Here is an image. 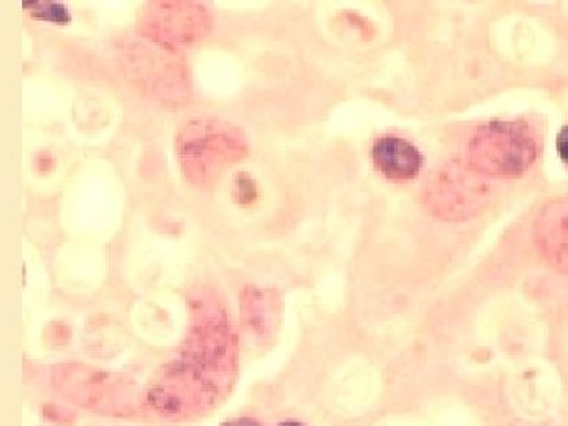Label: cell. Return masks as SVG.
Returning a JSON list of instances; mask_svg holds the SVG:
<instances>
[{
    "instance_id": "6da1fadb",
    "label": "cell",
    "mask_w": 568,
    "mask_h": 426,
    "mask_svg": "<svg viewBox=\"0 0 568 426\" xmlns=\"http://www.w3.org/2000/svg\"><path fill=\"white\" fill-rule=\"evenodd\" d=\"M538 145L529 126L519 122L485 123L467 148V164L481 175L517 178L536 162Z\"/></svg>"
},
{
    "instance_id": "7a4b0ae2",
    "label": "cell",
    "mask_w": 568,
    "mask_h": 426,
    "mask_svg": "<svg viewBox=\"0 0 568 426\" xmlns=\"http://www.w3.org/2000/svg\"><path fill=\"white\" fill-rule=\"evenodd\" d=\"M481 178L469 164H448L426 185V204L443 219H469L488 197V185Z\"/></svg>"
},
{
    "instance_id": "3957f363",
    "label": "cell",
    "mask_w": 568,
    "mask_h": 426,
    "mask_svg": "<svg viewBox=\"0 0 568 426\" xmlns=\"http://www.w3.org/2000/svg\"><path fill=\"white\" fill-rule=\"evenodd\" d=\"M372 156L377 171L392 181H410L424 166V156L416 145L399 136L376 140Z\"/></svg>"
},
{
    "instance_id": "277c9868",
    "label": "cell",
    "mask_w": 568,
    "mask_h": 426,
    "mask_svg": "<svg viewBox=\"0 0 568 426\" xmlns=\"http://www.w3.org/2000/svg\"><path fill=\"white\" fill-rule=\"evenodd\" d=\"M537 241L549 263L568 272V200L558 201L541 213Z\"/></svg>"
},
{
    "instance_id": "5b68a950",
    "label": "cell",
    "mask_w": 568,
    "mask_h": 426,
    "mask_svg": "<svg viewBox=\"0 0 568 426\" xmlns=\"http://www.w3.org/2000/svg\"><path fill=\"white\" fill-rule=\"evenodd\" d=\"M36 6L40 9L37 17L43 20L59 22V24L70 20L69 11L58 3H36Z\"/></svg>"
},
{
    "instance_id": "8992f818",
    "label": "cell",
    "mask_w": 568,
    "mask_h": 426,
    "mask_svg": "<svg viewBox=\"0 0 568 426\" xmlns=\"http://www.w3.org/2000/svg\"><path fill=\"white\" fill-rule=\"evenodd\" d=\"M556 149H558L560 160L568 166V125L560 130L558 140H556Z\"/></svg>"
},
{
    "instance_id": "52a82bcc",
    "label": "cell",
    "mask_w": 568,
    "mask_h": 426,
    "mask_svg": "<svg viewBox=\"0 0 568 426\" xmlns=\"http://www.w3.org/2000/svg\"><path fill=\"white\" fill-rule=\"evenodd\" d=\"M222 426H263V425H261L260 422L256 420V418L241 417V418H234V420L226 422V424H223Z\"/></svg>"
},
{
    "instance_id": "ba28073f",
    "label": "cell",
    "mask_w": 568,
    "mask_h": 426,
    "mask_svg": "<svg viewBox=\"0 0 568 426\" xmlns=\"http://www.w3.org/2000/svg\"><path fill=\"white\" fill-rule=\"evenodd\" d=\"M276 426H306V425L302 424V422H297V420H286V422H282V424H278Z\"/></svg>"
}]
</instances>
